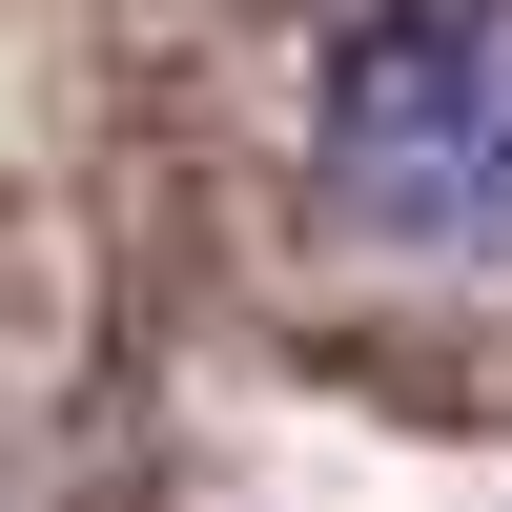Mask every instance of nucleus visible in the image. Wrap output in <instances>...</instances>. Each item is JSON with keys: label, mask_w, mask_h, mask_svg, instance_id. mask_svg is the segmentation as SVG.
<instances>
[{"label": "nucleus", "mask_w": 512, "mask_h": 512, "mask_svg": "<svg viewBox=\"0 0 512 512\" xmlns=\"http://www.w3.org/2000/svg\"><path fill=\"white\" fill-rule=\"evenodd\" d=\"M308 164L410 267H512V0H349L308 62Z\"/></svg>", "instance_id": "1"}]
</instances>
